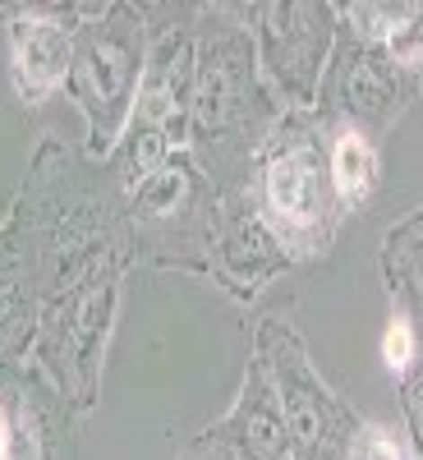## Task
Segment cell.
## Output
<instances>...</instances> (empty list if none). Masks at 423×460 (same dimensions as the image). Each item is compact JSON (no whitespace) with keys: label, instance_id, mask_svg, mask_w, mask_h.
Segmentation results:
<instances>
[{"label":"cell","instance_id":"cell-7","mask_svg":"<svg viewBox=\"0 0 423 460\" xmlns=\"http://www.w3.org/2000/svg\"><path fill=\"white\" fill-rule=\"evenodd\" d=\"M253 359L267 368L290 429L295 460H345L364 419L345 405L331 382L318 373L309 345L281 314H267L253 327Z\"/></svg>","mask_w":423,"mask_h":460},{"label":"cell","instance_id":"cell-14","mask_svg":"<svg viewBox=\"0 0 423 460\" xmlns=\"http://www.w3.org/2000/svg\"><path fill=\"white\" fill-rule=\"evenodd\" d=\"M42 299L47 286L37 249L28 244L19 217L5 212V221H0V368L28 359L37 318H42Z\"/></svg>","mask_w":423,"mask_h":460},{"label":"cell","instance_id":"cell-15","mask_svg":"<svg viewBox=\"0 0 423 460\" xmlns=\"http://www.w3.org/2000/svg\"><path fill=\"white\" fill-rule=\"evenodd\" d=\"M322 143H327V171H331V189H336L340 212L350 217V212L368 208L373 194H377V184H382V138H373V134H364L355 125L322 120Z\"/></svg>","mask_w":423,"mask_h":460},{"label":"cell","instance_id":"cell-4","mask_svg":"<svg viewBox=\"0 0 423 460\" xmlns=\"http://www.w3.org/2000/svg\"><path fill=\"white\" fill-rule=\"evenodd\" d=\"M147 19V69L125 138L106 157L120 189L157 171L171 152L189 147V106H194V23L198 0L143 5Z\"/></svg>","mask_w":423,"mask_h":460},{"label":"cell","instance_id":"cell-16","mask_svg":"<svg viewBox=\"0 0 423 460\" xmlns=\"http://www.w3.org/2000/svg\"><path fill=\"white\" fill-rule=\"evenodd\" d=\"M382 281L392 290V314H401L423 341V208L401 217L382 235Z\"/></svg>","mask_w":423,"mask_h":460},{"label":"cell","instance_id":"cell-5","mask_svg":"<svg viewBox=\"0 0 423 460\" xmlns=\"http://www.w3.org/2000/svg\"><path fill=\"white\" fill-rule=\"evenodd\" d=\"M216 226H221V194L189 147L171 152L138 184L120 189V230L129 262L207 277Z\"/></svg>","mask_w":423,"mask_h":460},{"label":"cell","instance_id":"cell-18","mask_svg":"<svg viewBox=\"0 0 423 460\" xmlns=\"http://www.w3.org/2000/svg\"><path fill=\"white\" fill-rule=\"evenodd\" d=\"M345 460H414V456H410V442L396 429H387V424H359Z\"/></svg>","mask_w":423,"mask_h":460},{"label":"cell","instance_id":"cell-6","mask_svg":"<svg viewBox=\"0 0 423 460\" xmlns=\"http://www.w3.org/2000/svg\"><path fill=\"white\" fill-rule=\"evenodd\" d=\"M147 69V19L143 5L106 0L93 5L74 37V60L65 93L84 115V152L106 162L115 143L125 138L129 115L138 102V84Z\"/></svg>","mask_w":423,"mask_h":460},{"label":"cell","instance_id":"cell-10","mask_svg":"<svg viewBox=\"0 0 423 460\" xmlns=\"http://www.w3.org/2000/svg\"><path fill=\"white\" fill-rule=\"evenodd\" d=\"M410 79L387 60V51L364 37L336 28V51L318 88V115L331 125H355L373 138H387V129L414 106Z\"/></svg>","mask_w":423,"mask_h":460},{"label":"cell","instance_id":"cell-2","mask_svg":"<svg viewBox=\"0 0 423 460\" xmlns=\"http://www.w3.org/2000/svg\"><path fill=\"white\" fill-rule=\"evenodd\" d=\"M129 267L134 262L125 249L97 253L74 277H65L42 304V318H37V332L28 345V364L65 396L74 414H88L101 396L106 345H110L115 318H120Z\"/></svg>","mask_w":423,"mask_h":460},{"label":"cell","instance_id":"cell-9","mask_svg":"<svg viewBox=\"0 0 423 460\" xmlns=\"http://www.w3.org/2000/svg\"><path fill=\"white\" fill-rule=\"evenodd\" d=\"M93 0H0V37L10 47V84L23 106H42L69 79L74 37Z\"/></svg>","mask_w":423,"mask_h":460},{"label":"cell","instance_id":"cell-12","mask_svg":"<svg viewBox=\"0 0 423 460\" xmlns=\"http://www.w3.org/2000/svg\"><path fill=\"white\" fill-rule=\"evenodd\" d=\"M286 272H295V262L286 258L277 235L258 217L253 194L249 189L225 194L221 199V226H216V249H212L207 281L216 290H225L235 304H253L267 286L281 281Z\"/></svg>","mask_w":423,"mask_h":460},{"label":"cell","instance_id":"cell-3","mask_svg":"<svg viewBox=\"0 0 423 460\" xmlns=\"http://www.w3.org/2000/svg\"><path fill=\"white\" fill-rule=\"evenodd\" d=\"M249 194L295 267L322 258L336 244L345 212L331 189L322 120L313 111H281V120L272 125L253 162Z\"/></svg>","mask_w":423,"mask_h":460},{"label":"cell","instance_id":"cell-11","mask_svg":"<svg viewBox=\"0 0 423 460\" xmlns=\"http://www.w3.org/2000/svg\"><path fill=\"white\" fill-rule=\"evenodd\" d=\"M74 414L28 359L0 368V460H69Z\"/></svg>","mask_w":423,"mask_h":460},{"label":"cell","instance_id":"cell-8","mask_svg":"<svg viewBox=\"0 0 423 460\" xmlns=\"http://www.w3.org/2000/svg\"><path fill=\"white\" fill-rule=\"evenodd\" d=\"M249 23L262 84L281 111H313L336 51V5L327 0H235Z\"/></svg>","mask_w":423,"mask_h":460},{"label":"cell","instance_id":"cell-13","mask_svg":"<svg viewBox=\"0 0 423 460\" xmlns=\"http://www.w3.org/2000/svg\"><path fill=\"white\" fill-rule=\"evenodd\" d=\"M203 438H212L230 460H295L277 387H272V377H267V368L258 359L244 364V382H240L235 405H230L216 424H207Z\"/></svg>","mask_w":423,"mask_h":460},{"label":"cell","instance_id":"cell-20","mask_svg":"<svg viewBox=\"0 0 423 460\" xmlns=\"http://www.w3.org/2000/svg\"><path fill=\"white\" fill-rule=\"evenodd\" d=\"M175 460H230V456H225V451H221L212 438L194 433V438H189V442L180 447V456H175Z\"/></svg>","mask_w":423,"mask_h":460},{"label":"cell","instance_id":"cell-17","mask_svg":"<svg viewBox=\"0 0 423 460\" xmlns=\"http://www.w3.org/2000/svg\"><path fill=\"white\" fill-rule=\"evenodd\" d=\"M396 401H401V424H405L410 456L423 460V350H419V359L396 377Z\"/></svg>","mask_w":423,"mask_h":460},{"label":"cell","instance_id":"cell-1","mask_svg":"<svg viewBox=\"0 0 423 460\" xmlns=\"http://www.w3.org/2000/svg\"><path fill=\"white\" fill-rule=\"evenodd\" d=\"M281 120L272 88L262 84L249 23L235 0H198L194 23V106H189V152L212 189L240 194L253 162Z\"/></svg>","mask_w":423,"mask_h":460},{"label":"cell","instance_id":"cell-19","mask_svg":"<svg viewBox=\"0 0 423 460\" xmlns=\"http://www.w3.org/2000/svg\"><path fill=\"white\" fill-rule=\"evenodd\" d=\"M419 350H423L419 332H414L401 314H392V327H387V336H382V359H387V373L401 377V373L419 359Z\"/></svg>","mask_w":423,"mask_h":460}]
</instances>
